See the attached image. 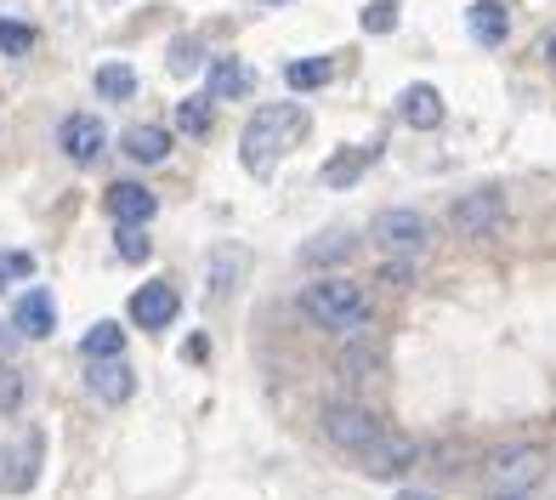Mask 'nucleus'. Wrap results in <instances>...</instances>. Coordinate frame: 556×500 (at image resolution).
<instances>
[{"label":"nucleus","mask_w":556,"mask_h":500,"mask_svg":"<svg viewBox=\"0 0 556 500\" xmlns=\"http://www.w3.org/2000/svg\"><path fill=\"white\" fill-rule=\"evenodd\" d=\"M301 137H307V109H295V103H262L256 114H250L244 137H239V160H244V171L267 177V171L278 165V154H290Z\"/></svg>","instance_id":"1"},{"label":"nucleus","mask_w":556,"mask_h":500,"mask_svg":"<svg viewBox=\"0 0 556 500\" xmlns=\"http://www.w3.org/2000/svg\"><path fill=\"white\" fill-rule=\"evenodd\" d=\"M301 313H307V324H318V330L352 336L369 324V296L352 279H313L301 290Z\"/></svg>","instance_id":"2"},{"label":"nucleus","mask_w":556,"mask_h":500,"mask_svg":"<svg viewBox=\"0 0 556 500\" xmlns=\"http://www.w3.org/2000/svg\"><path fill=\"white\" fill-rule=\"evenodd\" d=\"M381 415H375L369 404H330L324 410V438H330L336 449H346V455H364V449L381 438Z\"/></svg>","instance_id":"3"},{"label":"nucleus","mask_w":556,"mask_h":500,"mask_svg":"<svg viewBox=\"0 0 556 500\" xmlns=\"http://www.w3.org/2000/svg\"><path fill=\"white\" fill-rule=\"evenodd\" d=\"M489 478L500 495H522L545 478V449L540 443H511V449H494L489 455Z\"/></svg>","instance_id":"4"},{"label":"nucleus","mask_w":556,"mask_h":500,"mask_svg":"<svg viewBox=\"0 0 556 500\" xmlns=\"http://www.w3.org/2000/svg\"><path fill=\"white\" fill-rule=\"evenodd\" d=\"M448 222H454V234H494L500 222H505V188H471V193H460L454 199V211H448Z\"/></svg>","instance_id":"5"},{"label":"nucleus","mask_w":556,"mask_h":500,"mask_svg":"<svg viewBox=\"0 0 556 500\" xmlns=\"http://www.w3.org/2000/svg\"><path fill=\"white\" fill-rule=\"evenodd\" d=\"M375 239H381L392 257H420V250L432 245V222L420 211H381L375 216Z\"/></svg>","instance_id":"6"},{"label":"nucleus","mask_w":556,"mask_h":500,"mask_svg":"<svg viewBox=\"0 0 556 500\" xmlns=\"http://www.w3.org/2000/svg\"><path fill=\"white\" fill-rule=\"evenodd\" d=\"M58 142H63V154L74 165H97V160H103V148H109V125L97 114H63Z\"/></svg>","instance_id":"7"},{"label":"nucleus","mask_w":556,"mask_h":500,"mask_svg":"<svg viewBox=\"0 0 556 500\" xmlns=\"http://www.w3.org/2000/svg\"><path fill=\"white\" fill-rule=\"evenodd\" d=\"M415 461H420V443L409 433H381L364 449V472H369V478H403Z\"/></svg>","instance_id":"8"},{"label":"nucleus","mask_w":556,"mask_h":500,"mask_svg":"<svg viewBox=\"0 0 556 500\" xmlns=\"http://www.w3.org/2000/svg\"><path fill=\"white\" fill-rule=\"evenodd\" d=\"M35 478H40V433L17 438L12 449H0V489H7V495H23Z\"/></svg>","instance_id":"9"},{"label":"nucleus","mask_w":556,"mask_h":500,"mask_svg":"<svg viewBox=\"0 0 556 500\" xmlns=\"http://www.w3.org/2000/svg\"><path fill=\"white\" fill-rule=\"evenodd\" d=\"M103 205H109V216L119 222V228H142V222H154L160 199H154V188H142V183H114Z\"/></svg>","instance_id":"10"},{"label":"nucleus","mask_w":556,"mask_h":500,"mask_svg":"<svg viewBox=\"0 0 556 500\" xmlns=\"http://www.w3.org/2000/svg\"><path fill=\"white\" fill-rule=\"evenodd\" d=\"M58 330V302L46 290H29V296H17V308H12V336H29V341H46Z\"/></svg>","instance_id":"11"},{"label":"nucleus","mask_w":556,"mask_h":500,"mask_svg":"<svg viewBox=\"0 0 556 500\" xmlns=\"http://www.w3.org/2000/svg\"><path fill=\"white\" fill-rule=\"evenodd\" d=\"M86 387H91L97 404H125V398L137 392V375H131V364H125V359H103V364L86 370Z\"/></svg>","instance_id":"12"},{"label":"nucleus","mask_w":556,"mask_h":500,"mask_svg":"<svg viewBox=\"0 0 556 500\" xmlns=\"http://www.w3.org/2000/svg\"><path fill=\"white\" fill-rule=\"evenodd\" d=\"M131 318L142 324V330H165V324L176 318V290L165 279H148L137 296H131Z\"/></svg>","instance_id":"13"},{"label":"nucleus","mask_w":556,"mask_h":500,"mask_svg":"<svg viewBox=\"0 0 556 500\" xmlns=\"http://www.w3.org/2000/svg\"><path fill=\"white\" fill-rule=\"evenodd\" d=\"M375 160H381V137H369L364 148H346V154H336L330 165L318 171V183H324V188H352V183L364 177V165H375Z\"/></svg>","instance_id":"14"},{"label":"nucleus","mask_w":556,"mask_h":500,"mask_svg":"<svg viewBox=\"0 0 556 500\" xmlns=\"http://www.w3.org/2000/svg\"><path fill=\"white\" fill-rule=\"evenodd\" d=\"M397 114L415 125V132H432V125H443V97H438V86H409L403 91V103H397Z\"/></svg>","instance_id":"15"},{"label":"nucleus","mask_w":556,"mask_h":500,"mask_svg":"<svg viewBox=\"0 0 556 500\" xmlns=\"http://www.w3.org/2000/svg\"><path fill=\"white\" fill-rule=\"evenodd\" d=\"M466 29L483 40V46H505V35H511V17H505L500 0H477V7L466 12Z\"/></svg>","instance_id":"16"},{"label":"nucleus","mask_w":556,"mask_h":500,"mask_svg":"<svg viewBox=\"0 0 556 500\" xmlns=\"http://www.w3.org/2000/svg\"><path fill=\"white\" fill-rule=\"evenodd\" d=\"M80 353L91 359V364H103V359H125V330L114 318H97L91 330L80 336Z\"/></svg>","instance_id":"17"},{"label":"nucleus","mask_w":556,"mask_h":500,"mask_svg":"<svg viewBox=\"0 0 556 500\" xmlns=\"http://www.w3.org/2000/svg\"><path fill=\"white\" fill-rule=\"evenodd\" d=\"M125 154H131L137 165H160L170 154V137L160 132V125H131V132H125Z\"/></svg>","instance_id":"18"},{"label":"nucleus","mask_w":556,"mask_h":500,"mask_svg":"<svg viewBox=\"0 0 556 500\" xmlns=\"http://www.w3.org/2000/svg\"><path fill=\"white\" fill-rule=\"evenodd\" d=\"M330 74H336L330 58H295L285 68V80H290V91H318V86H330Z\"/></svg>","instance_id":"19"},{"label":"nucleus","mask_w":556,"mask_h":500,"mask_svg":"<svg viewBox=\"0 0 556 500\" xmlns=\"http://www.w3.org/2000/svg\"><path fill=\"white\" fill-rule=\"evenodd\" d=\"M97 91H103L109 103H125V97H137V74L125 63H103L97 68Z\"/></svg>","instance_id":"20"},{"label":"nucleus","mask_w":556,"mask_h":500,"mask_svg":"<svg viewBox=\"0 0 556 500\" xmlns=\"http://www.w3.org/2000/svg\"><path fill=\"white\" fill-rule=\"evenodd\" d=\"M244 91H250V68L244 63H216L211 68V91H205L211 103L216 97H244Z\"/></svg>","instance_id":"21"},{"label":"nucleus","mask_w":556,"mask_h":500,"mask_svg":"<svg viewBox=\"0 0 556 500\" xmlns=\"http://www.w3.org/2000/svg\"><path fill=\"white\" fill-rule=\"evenodd\" d=\"M176 132L205 137L211 132V97H182V103H176Z\"/></svg>","instance_id":"22"},{"label":"nucleus","mask_w":556,"mask_h":500,"mask_svg":"<svg viewBox=\"0 0 556 500\" xmlns=\"http://www.w3.org/2000/svg\"><path fill=\"white\" fill-rule=\"evenodd\" d=\"M352 250H358V239H307V245H301V262H307V267H318V262H346L352 257Z\"/></svg>","instance_id":"23"},{"label":"nucleus","mask_w":556,"mask_h":500,"mask_svg":"<svg viewBox=\"0 0 556 500\" xmlns=\"http://www.w3.org/2000/svg\"><path fill=\"white\" fill-rule=\"evenodd\" d=\"M17 404H23V370L0 359V415H17Z\"/></svg>","instance_id":"24"},{"label":"nucleus","mask_w":556,"mask_h":500,"mask_svg":"<svg viewBox=\"0 0 556 500\" xmlns=\"http://www.w3.org/2000/svg\"><path fill=\"white\" fill-rule=\"evenodd\" d=\"M0 52H7V58L35 52V29H29V23H12V17H0Z\"/></svg>","instance_id":"25"},{"label":"nucleus","mask_w":556,"mask_h":500,"mask_svg":"<svg viewBox=\"0 0 556 500\" xmlns=\"http://www.w3.org/2000/svg\"><path fill=\"white\" fill-rule=\"evenodd\" d=\"M199 68H205V46H199V40H170V74H199Z\"/></svg>","instance_id":"26"},{"label":"nucleus","mask_w":556,"mask_h":500,"mask_svg":"<svg viewBox=\"0 0 556 500\" xmlns=\"http://www.w3.org/2000/svg\"><path fill=\"white\" fill-rule=\"evenodd\" d=\"M114 250H119L125 262H148V257H154V239H148L142 228H119L114 234Z\"/></svg>","instance_id":"27"},{"label":"nucleus","mask_w":556,"mask_h":500,"mask_svg":"<svg viewBox=\"0 0 556 500\" xmlns=\"http://www.w3.org/2000/svg\"><path fill=\"white\" fill-rule=\"evenodd\" d=\"M364 35H392L397 29V7H392V0H375V7H364Z\"/></svg>","instance_id":"28"},{"label":"nucleus","mask_w":556,"mask_h":500,"mask_svg":"<svg viewBox=\"0 0 556 500\" xmlns=\"http://www.w3.org/2000/svg\"><path fill=\"white\" fill-rule=\"evenodd\" d=\"M381 279H392V285L403 290V285H415V267H409V262H387V273H381Z\"/></svg>","instance_id":"29"},{"label":"nucleus","mask_w":556,"mask_h":500,"mask_svg":"<svg viewBox=\"0 0 556 500\" xmlns=\"http://www.w3.org/2000/svg\"><path fill=\"white\" fill-rule=\"evenodd\" d=\"M0 262H7V273H17V279H23V273H35V257H29V250H12V257H0Z\"/></svg>","instance_id":"30"},{"label":"nucleus","mask_w":556,"mask_h":500,"mask_svg":"<svg viewBox=\"0 0 556 500\" xmlns=\"http://www.w3.org/2000/svg\"><path fill=\"white\" fill-rule=\"evenodd\" d=\"M12 341H17V336L7 330V324H0V353H12Z\"/></svg>","instance_id":"31"},{"label":"nucleus","mask_w":556,"mask_h":500,"mask_svg":"<svg viewBox=\"0 0 556 500\" xmlns=\"http://www.w3.org/2000/svg\"><path fill=\"white\" fill-rule=\"evenodd\" d=\"M397 500H438V495H420V489H403Z\"/></svg>","instance_id":"32"},{"label":"nucleus","mask_w":556,"mask_h":500,"mask_svg":"<svg viewBox=\"0 0 556 500\" xmlns=\"http://www.w3.org/2000/svg\"><path fill=\"white\" fill-rule=\"evenodd\" d=\"M545 63H551V68H556V35H551V40H545Z\"/></svg>","instance_id":"33"},{"label":"nucleus","mask_w":556,"mask_h":500,"mask_svg":"<svg viewBox=\"0 0 556 500\" xmlns=\"http://www.w3.org/2000/svg\"><path fill=\"white\" fill-rule=\"evenodd\" d=\"M0 290H7V262H0Z\"/></svg>","instance_id":"34"},{"label":"nucleus","mask_w":556,"mask_h":500,"mask_svg":"<svg viewBox=\"0 0 556 500\" xmlns=\"http://www.w3.org/2000/svg\"><path fill=\"white\" fill-rule=\"evenodd\" d=\"M500 500H528V495H500Z\"/></svg>","instance_id":"35"},{"label":"nucleus","mask_w":556,"mask_h":500,"mask_svg":"<svg viewBox=\"0 0 556 500\" xmlns=\"http://www.w3.org/2000/svg\"><path fill=\"white\" fill-rule=\"evenodd\" d=\"M267 7H285V0H267Z\"/></svg>","instance_id":"36"}]
</instances>
